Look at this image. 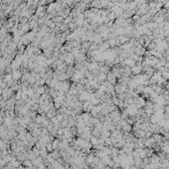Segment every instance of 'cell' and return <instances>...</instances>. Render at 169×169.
<instances>
[{
    "mask_svg": "<svg viewBox=\"0 0 169 169\" xmlns=\"http://www.w3.org/2000/svg\"><path fill=\"white\" fill-rule=\"evenodd\" d=\"M1 3H2V0H0V5H1Z\"/></svg>",
    "mask_w": 169,
    "mask_h": 169,
    "instance_id": "7a4b0ae2",
    "label": "cell"
},
{
    "mask_svg": "<svg viewBox=\"0 0 169 169\" xmlns=\"http://www.w3.org/2000/svg\"><path fill=\"white\" fill-rule=\"evenodd\" d=\"M32 2H33V0H28V2H27L28 6H30V5H32Z\"/></svg>",
    "mask_w": 169,
    "mask_h": 169,
    "instance_id": "6da1fadb",
    "label": "cell"
}]
</instances>
